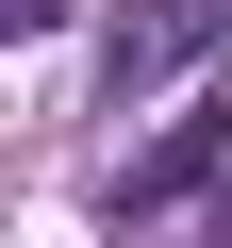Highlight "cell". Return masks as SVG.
<instances>
[{"instance_id": "1", "label": "cell", "mask_w": 232, "mask_h": 248, "mask_svg": "<svg viewBox=\"0 0 232 248\" xmlns=\"http://www.w3.org/2000/svg\"><path fill=\"white\" fill-rule=\"evenodd\" d=\"M215 33H232V0H133V17H116V50H99V83H116V99H149V83H182Z\"/></svg>"}, {"instance_id": "2", "label": "cell", "mask_w": 232, "mask_h": 248, "mask_svg": "<svg viewBox=\"0 0 232 248\" xmlns=\"http://www.w3.org/2000/svg\"><path fill=\"white\" fill-rule=\"evenodd\" d=\"M215 166H232V83H215V99L182 116V133H166V149H149L133 182H116V215H182V199H215Z\"/></svg>"}, {"instance_id": "3", "label": "cell", "mask_w": 232, "mask_h": 248, "mask_svg": "<svg viewBox=\"0 0 232 248\" xmlns=\"http://www.w3.org/2000/svg\"><path fill=\"white\" fill-rule=\"evenodd\" d=\"M0 33H50V0H0Z\"/></svg>"}]
</instances>
